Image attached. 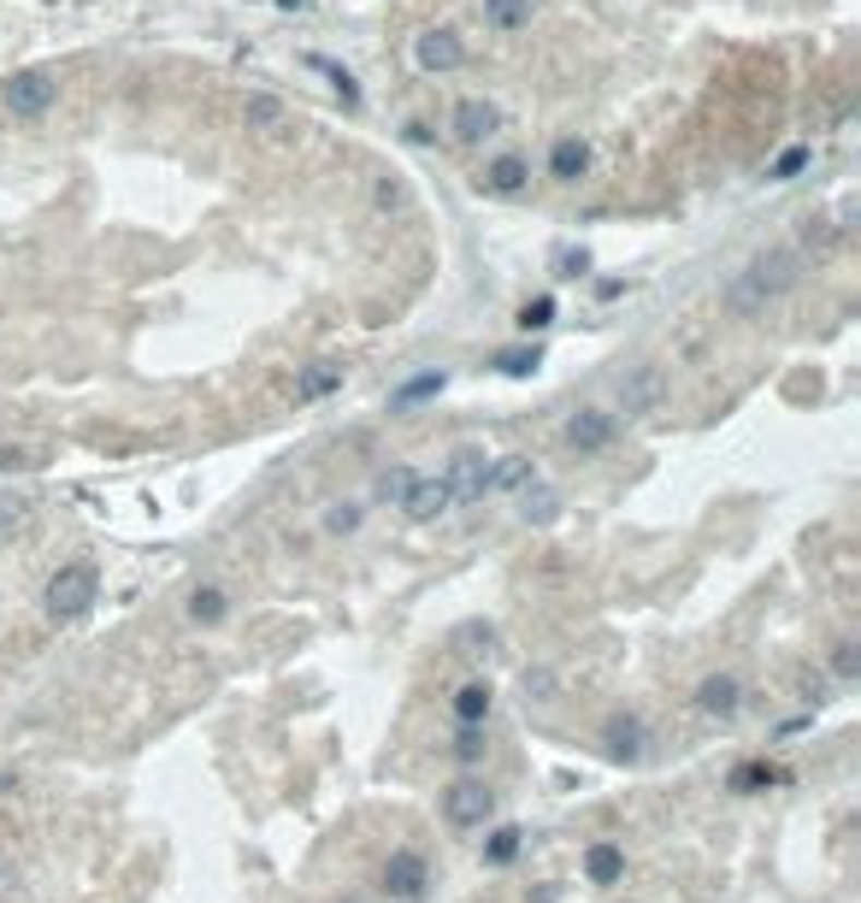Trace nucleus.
Segmentation results:
<instances>
[{
	"label": "nucleus",
	"instance_id": "37",
	"mask_svg": "<svg viewBox=\"0 0 861 903\" xmlns=\"http://www.w3.org/2000/svg\"><path fill=\"white\" fill-rule=\"evenodd\" d=\"M802 166H809V148H785L779 159H773V171H767V178H779V183H785V178H797Z\"/></svg>",
	"mask_w": 861,
	"mask_h": 903
},
{
	"label": "nucleus",
	"instance_id": "2",
	"mask_svg": "<svg viewBox=\"0 0 861 903\" xmlns=\"http://www.w3.org/2000/svg\"><path fill=\"white\" fill-rule=\"evenodd\" d=\"M95 603H100V567L95 561H65L60 573L41 585V615H48L53 626L83 620Z\"/></svg>",
	"mask_w": 861,
	"mask_h": 903
},
{
	"label": "nucleus",
	"instance_id": "8",
	"mask_svg": "<svg viewBox=\"0 0 861 903\" xmlns=\"http://www.w3.org/2000/svg\"><path fill=\"white\" fill-rule=\"evenodd\" d=\"M566 443H573L578 455H602V449L614 443V414H608V407H578V414L566 419Z\"/></svg>",
	"mask_w": 861,
	"mask_h": 903
},
{
	"label": "nucleus",
	"instance_id": "22",
	"mask_svg": "<svg viewBox=\"0 0 861 903\" xmlns=\"http://www.w3.org/2000/svg\"><path fill=\"white\" fill-rule=\"evenodd\" d=\"M519 851H525V827H490V839H485V863L490 868H507V863H519Z\"/></svg>",
	"mask_w": 861,
	"mask_h": 903
},
{
	"label": "nucleus",
	"instance_id": "7",
	"mask_svg": "<svg viewBox=\"0 0 861 903\" xmlns=\"http://www.w3.org/2000/svg\"><path fill=\"white\" fill-rule=\"evenodd\" d=\"M443 485H449V497H455V502L490 497V455H485V449H461V455L449 461Z\"/></svg>",
	"mask_w": 861,
	"mask_h": 903
},
{
	"label": "nucleus",
	"instance_id": "35",
	"mask_svg": "<svg viewBox=\"0 0 861 903\" xmlns=\"http://www.w3.org/2000/svg\"><path fill=\"white\" fill-rule=\"evenodd\" d=\"M455 644H478L473 655H485V650L495 644V626H490V620H466L461 632H455Z\"/></svg>",
	"mask_w": 861,
	"mask_h": 903
},
{
	"label": "nucleus",
	"instance_id": "15",
	"mask_svg": "<svg viewBox=\"0 0 861 903\" xmlns=\"http://www.w3.org/2000/svg\"><path fill=\"white\" fill-rule=\"evenodd\" d=\"M419 66H426V71H455V66H466L461 36H455V31H431V36H419Z\"/></svg>",
	"mask_w": 861,
	"mask_h": 903
},
{
	"label": "nucleus",
	"instance_id": "16",
	"mask_svg": "<svg viewBox=\"0 0 861 903\" xmlns=\"http://www.w3.org/2000/svg\"><path fill=\"white\" fill-rule=\"evenodd\" d=\"M525 178H531V166H525L519 154H495L490 166H485V178H478V183H485L490 195H519V189H525Z\"/></svg>",
	"mask_w": 861,
	"mask_h": 903
},
{
	"label": "nucleus",
	"instance_id": "14",
	"mask_svg": "<svg viewBox=\"0 0 861 903\" xmlns=\"http://www.w3.org/2000/svg\"><path fill=\"white\" fill-rule=\"evenodd\" d=\"M407 520H437V514H449L455 508V497H449V485L443 478H414V490H407Z\"/></svg>",
	"mask_w": 861,
	"mask_h": 903
},
{
	"label": "nucleus",
	"instance_id": "30",
	"mask_svg": "<svg viewBox=\"0 0 861 903\" xmlns=\"http://www.w3.org/2000/svg\"><path fill=\"white\" fill-rule=\"evenodd\" d=\"M414 478H419V473H407V467H390V473H378V502H407V490H414Z\"/></svg>",
	"mask_w": 861,
	"mask_h": 903
},
{
	"label": "nucleus",
	"instance_id": "33",
	"mask_svg": "<svg viewBox=\"0 0 861 903\" xmlns=\"http://www.w3.org/2000/svg\"><path fill=\"white\" fill-rule=\"evenodd\" d=\"M31 526V497H0V537Z\"/></svg>",
	"mask_w": 861,
	"mask_h": 903
},
{
	"label": "nucleus",
	"instance_id": "29",
	"mask_svg": "<svg viewBox=\"0 0 861 903\" xmlns=\"http://www.w3.org/2000/svg\"><path fill=\"white\" fill-rule=\"evenodd\" d=\"M514 325L525 331V337H531V331H549V325H554V296H537V301H525Z\"/></svg>",
	"mask_w": 861,
	"mask_h": 903
},
{
	"label": "nucleus",
	"instance_id": "34",
	"mask_svg": "<svg viewBox=\"0 0 861 903\" xmlns=\"http://www.w3.org/2000/svg\"><path fill=\"white\" fill-rule=\"evenodd\" d=\"M838 230H844V225H832V218H809V230H802V249L826 254L832 242H838Z\"/></svg>",
	"mask_w": 861,
	"mask_h": 903
},
{
	"label": "nucleus",
	"instance_id": "26",
	"mask_svg": "<svg viewBox=\"0 0 861 903\" xmlns=\"http://www.w3.org/2000/svg\"><path fill=\"white\" fill-rule=\"evenodd\" d=\"M485 24L519 31V24H531V0H485Z\"/></svg>",
	"mask_w": 861,
	"mask_h": 903
},
{
	"label": "nucleus",
	"instance_id": "12",
	"mask_svg": "<svg viewBox=\"0 0 861 903\" xmlns=\"http://www.w3.org/2000/svg\"><path fill=\"white\" fill-rule=\"evenodd\" d=\"M585 880H590V886H620V880H625V844L596 839L590 851H585Z\"/></svg>",
	"mask_w": 861,
	"mask_h": 903
},
{
	"label": "nucleus",
	"instance_id": "6",
	"mask_svg": "<svg viewBox=\"0 0 861 903\" xmlns=\"http://www.w3.org/2000/svg\"><path fill=\"white\" fill-rule=\"evenodd\" d=\"M53 95H60V83H53L48 71H19V78L7 83V112L12 119H41V112L53 107Z\"/></svg>",
	"mask_w": 861,
	"mask_h": 903
},
{
	"label": "nucleus",
	"instance_id": "11",
	"mask_svg": "<svg viewBox=\"0 0 861 903\" xmlns=\"http://www.w3.org/2000/svg\"><path fill=\"white\" fill-rule=\"evenodd\" d=\"M495 130H502V107H495V100L473 95V100H461V107H455V136L461 142H485V136H495Z\"/></svg>",
	"mask_w": 861,
	"mask_h": 903
},
{
	"label": "nucleus",
	"instance_id": "27",
	"mask_svg": "<svg viewBox=\"0 0 861 903\" xmlns=\"http://www.w3.org/2000/svg\"><path fill=\"white\" fill-rule=\"evenodd\" d=\"M537 367H543V348H502V355H495V372L502 378H531Z\"/></svg>",
	"mask_w": 861,
	"mask_h": 903
},
{
	"label": "nucleus",
	"instance_id": "5",
	"mask_svg": "<svg viewBox=\"0 0 861 903\" xmlns=\"http://www.w3.org/2000/svg\"><path fill=\"white\" fill-rule=\"evenodd\" d=\"M602 750H608V762H644V750H649L644 715H632V709L608 715V721H602Z\"/></svg>",
	"mask_w": 861,
	"mask_h": 903
},
{
	"label": "nucleus",
	"instance_id": "32",
	"mask_svg": "<svg viewBox=\"0 0 861 903\" xmlns=\"http://www.w3.org/2000/svg\"><path fill=\"white\" fill-rule=\"evenodd\" d=\"M284 124V107H277L272 95H254L248 100V130H277Z\"/></svg>",
	"mask_w": 861,
	"mask_h": 903
},
{
	"label": "nucleus",
	"instance_id": "19",
	"mask_svg": "<svg viewBox=\"0 0 861 903\" xmlns=\"http://www.w3.org/2000/svg\"><path fill=\"white\" fill-rule=\"evenodd\" d=\"M549 171H554L561 183H578V178L590 171V148H585L578 136H561V142L549 148Z\"/></svg>",
	"mask_w": 861,
	"mask_h": 903
},
{
	"label": "nucleus",
	"instance_id": "38",
	"mask_svg": "<svg viewBox=\"0 0 861 903\" xmlns=\"http://www.w3.org/2000/svg\"><path fill=\"white\" fill-rule=\"evenodd\" d=\"M31 467H41L31 449H0V473H31Z\"/></svg>",
	"mask_w": 861,
	"mask_h": 903
},
{
	"label": "nucleus",
	"instance_id": "9",
	"mask_svg": "<svg viewBox=\"0 0 861 903\" xmlns=\"http://www.w3.org/2000/svg\"><path fill=\"white\" fill-rule=\"evenodd\" d=\"M661 390H667L661 367H637V372H625V384H620V414H625V419H637V414H655V402H661Z\"/></svg>",
	"mask_w": 861,
	"mask_h": 903
},
{
	"label": "nucleus",
	"instance_id": "1",
	"mask_svg": "<svg viewBox=\"0 0 861 903\" xmlns=\"http://www.w3.org/2000/svg\"><path fill=\"white\" fill-rule=\"evenodd\" d=\"M797 266H802V260H797L791 249H767V254H755L750 266H743L732 284H726V308H732V313H755V308H767L773 296H785V289L797 284Z\"/></svg>",
	"mask_w": 861,
	"mask_h": 903
},
{
	"label": "nucleus",
	"instance_id": "20",
	"mask_svg": "<svg viewBox=\"0 0 861 903\" xmlns=\"http://www.w3.org/2000/svg\"><path fill=\"white\" fill-rule=\"evenodd\" d=\"M443 384H449V372H414V378H407V384H396V396H390V407H396V414H402V407H419V402H431V396H443Z\"/></svg>",
	"mask_w": 861,
	"mask_h": 903
},
{
	"label": "nucleus",
	"instance_id": "10",
	"mask_svg": "<svg viewBox=\"0 0 861 903\" xmlns=\"http://www.w3.org/2000/svg\"><path fill=\"white\" fill-rule=\"evenodd\" d=\"M696 709H703L708 721H732L743 709V686L732 674H708L703 686H696Z\"/></svg>",
	"mask_w": 861,
	"mask_h": 903
},
{
	"label": "nucleus",
	"instance_id": "18",
	"mask_svg": "<svg viewBox=\"0 0 861 903\" xmlns=\"http://www.w3.org/2000/svg\"><path fill=\"white\" fill-rule=\"evenodd\" d=\"M726 785H732L738 797H755V792H767V785H785V768L767 762V756H755V762H738Z\"/></svg>",
	"mask_w": 861,
	"mask_h": 903
},
{
	"label": "nucleus",
	"instance_id": "25",
	"mask_svg": "<svg viewBox=\"0 0 861 903\" xmlns=\"http://www.w3.org/2000/svg\"><path fill=\"white\" fill-rule=\"evenodd\" d=\"M519 514H525V526H549L554 514H561V497L543 485H531V490H519Z\"/></svg>",
	"mask_w": 861,
	"mask_h": 903
},
{
	"label": "nucleus",
	"instance_id": "31",
	"mask_svg": "<svg viewBox=\"0 0 861 903\" xmlns=\"http://www.w3.org/2000/svg\"><path fill=\"white\" fill-rule=\"evenodd\" d=\"M360 520H367V508H360V502H337L325 514V532L331 537H348V532H360Z\"/></svg>",
	"mask_w": 861,
	"mask_h": 903
},
{
	"label": "nucleus",
	"instance_id": "28",
	"mask_svg": "<svg viewBox=\"0 0 861 903\" xmlns=\"http://www.w3.org/2000/svg\"><path fill=\"white\" fill-rule=\"evenodd\" d=\"M832 679H844V686L861 679V644L856 638H838V644H832Z\"/></svg>",
	"mask_w": 861,
	"mask_h": 903
},
{
	"label": "nucleus",
	"instance_id": "17",
	"mask_svg": "<svg viewBox=\"0 0 861 903\" xmlns=\"http://www.w3.org/2000/svg\"><path fill=\"white\" fill-rule=\"evenodd\" d=\"M331 390H343V367L337 360H313L296 372V402H325Z\"/></svg>",
	"mask_w": 861,
	"mask_h": 903
},
{
	"label": "nucleus",
	"instance_id": "13",
	"mask_svg": "<svg viewBox=\"0 0 861 903\" xmlns=\"http://www.w3.org/2000/svg\"><path fill=\"white\" fill-rule=\"evenodd\" d=\"M490 709H495V691L485 686V679H466V686L449 697V715H455L461 726H485Z\"/></svg>",
	"mask_w": 861,
	"mask_h": 903
},
{
	"label": "nucleus",
	"instance_id": "39",
	"mask_svg": "<svg viewBox=\"0 0 861 903\" xmlns=\"http://www.w3.org/2000/svg\"><path fill=\"white\" fill-rule=\"evenodd\" d=\"M277 7H284V12H301V7H308V0H277Z\"/></svg>",
	"mask_w": 861,
	"mask_h": 903
},
{
	"label": "nucleus",
	"instance_id": "24",
	"mask_svg": "<svg viewBox=\"0 0 861 903\" xmlns=\"http://www.w3.org/2000/svg\"><path fill=\"white\" fill-rule=\"evenodd\" d=\"M449 756H455V768H485V756H490V733H485V726H461L455 745H449Z\"/></svg>",
	"mask_w": 861,
	"mask_h": 903
},
{
	"label": "nucleus",
	"instance_id": "36",
	"mask_svg": "<svg viewBox=\"0 0 861 903\" xmlns=\"http://www.w3.org/2000/svg\"><path fill=\"white\" fill-rule=\"evenodd\" d=\"M585 272H590L585 249H561V254H554V278H585Z\"/></svg>",
	"mask_w": 861,
	"mask_h": 903
},
{
	"label": "nucleus",
	"instance_id": "21",
	"mask_svg": "<svg viewBox=\"0 0 861 903\" xmlns=\"http://www.w3.org/2000/svg\"><path fill=\"white\" fill-rule=\"evenodd\" d=\"M531 485H537L531 455H502V461H490V490H531Z\"/></svg>",
	"mask_w": 861,
	"mask_h": 903
},
{
	"label": "nucleus",
	"instance_id": "23",
	"mask_svg": "<svg viewBox=\"0 0 861 903\" xmlns=\"http://www.w3.org/2000/svg\"><path fill=\"white\" fill-rule=\"evenodd\" d=\"M225 615H230V596L218 591V585H195V591H189V620H195V626H218Z\"/></svg>",
	"mask_w": 861,
	"mask_h": 903
},
{
	"label": "nucleus",
	"instance_id": "4",
	"mask_svg": "<svg viewBox=\"0 0 861 903\" xmlns=\"http://www.w3.org/2000/svg\"><path fill=\"white\" fill-rule=\"evenodd\" d=\"M490 815H495V792H490L485 780L461 774V780L443 792V821L455 827V833H478V827H485Z\"/></svg>",
	"mask_w": 861,
	"mask_h": 903
},
{
	"label": "nucleus",
	"instance_id": "3",
	"mask_svg": "<svg viewBox=\"0 0 861 903\" xmlns=\"http://www.w3.org/2000/svg\"><path fill=\"white\" fill-rule=\"evenodd\" d=\"M378 892H384L390 903H426L431 898V863H426V851H414V844L390 851L384 868H378Z\"/></svg>",
	"mask_w": 861,
	"mask_h": 903
}]
</instances>
